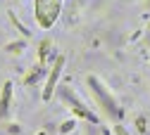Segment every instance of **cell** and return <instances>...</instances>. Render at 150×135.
<instances>
[{
  "label": "cell",
  "mask_w": 150,
  "mask_h": 135,
  "mask_svg": "<svg viewBox=\"0 0 150 135\" xmlns=\"http://www.w3.org/2000/svg\"><path fill=\"white\" fill-rule=\"evenodd\" d=\"M60 69H62V59L57 62V66H55L52 73H50V81H48V88H45V97H50V92H52V88H55V78L60 76Z\"/></svg>",
  "instance_id": "1"
},
{
  "label": "cell",
  "mask_w": 150,
  "mask_h": 135,
  "mask_svg": "<svg viewBox=\"0 0 150 135\" xmlns=\"http://www.w3.org/2000/svg\"><path fill=\"white\" fill-rule=\"evenodd\" d=\"M117 133H119V135H126V133H124V130H122V128H117Z\"/></svg>",
  "instance_id": "2"
}]
</instances>
